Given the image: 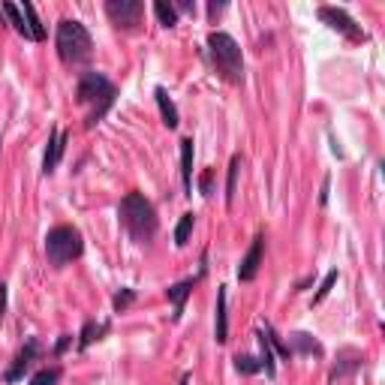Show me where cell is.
<instances>
[{"instance_id": "6da1fadb", "label": "cell", "mask_w": 385, "mask_h": 385, "mask_svg": "<svg viewBox=\"0 0 385 385\" xmlns=\"http://www.w3.org/2000/svg\"><path fill=\"white\" fill-rule=\"evenodd\" d=\"M115 100H118L115 81L105 79L103 72H85L79 79V85H75V103H79L81 109H88V118H85L88 130H94V127L109 115Z\"/></svg>"}, {"instance_id": "7a4b0ae2", "label": "cell", "mask_w": 385, "mask_h": 385, "mask_svg": "<svg viewBox=\"0 0 385 385\" xmlns=\"http://www.w3.org/2000/svg\"><path fill=\"white\" fill-rule=\"evenodd\" d=\"M118 217H120L124 232L130 235V241H135V244H148V241H154L160 220H157L154 205H150L142 193H127L124 199H120Z\"/></svg>"}, {"instance_id": "3957f363", "label": "cell", "mask_w": 385, "mask_h": 385, "mask_svg": "<svg viewBox=\"0 0 385 385\" xmlns=\"http://www.w3.org/2000/svg\"><path fill=\"white\" fill-rule=\"evenodd\" d=\"M208 55L214 60V70L229 85H244V55L235 36L226 30H211L208 34Z\"/></svg>"}, {"instance_id": "277c9868", "label": "cell", "mask_w": 385, "mask_h": 385, "mask_svg": "<svg viewBox=\"0 0 385 385\" xmlns=\"http://www.w3.org/2000/svg\"><path fill=\"white\" fill-rule=\"evenodd\" d=\"M55 45H57V57L70 66L88 64L94 55V40H90L88 27L75 18H64L57 21V34H55Z\"/></svg>"}, {"instance_id": "5b68a950", "label": "cell", "mask_w": 385, "mask_h": 385, "mask_svg": "<svg viewBox=\"0 0 385 385\" xmlns=\"http://www.w3.org/2000/svg\"><path fill=\"white\" fill-rule=\"evenodd\" d=\"M81 253H85V238H81V232L75 226L60 223L45 232V256H49V262L55 268L70 265Z\"/></svg>"}, {"instance_id": "8992f818", "label": "cell", "mask_w": 385, "mask_h": 385, "mask_svg": "<svg viewBox=\"0 0 385 385\" xmlns=\"http://www.w3.org/2000/svg\"><path fill=\"white\" fill-rule=\"evenodd\" d=\"M319 18L326 21L331 30L343 34L349 42H364L367 40V34L361 30V25L346 10H341V6H319Z\"/></svg>"}, {"instance_id": "52a82bcc", "label": "cell", "mask_w": 385, "mask_h": 385, "mask_svg": "<svg viewBox=\"0 0 385 385\" xmlns=\"http://www.w3.org/2000/svg\"><path fill=\"white\" fill-rule=\"evenodd\" d=\"M45 356V349H42V343L36 341V337H27L25 341V346L18 349V356L12 358V364L6 367V373H3V382H10V385H15V382H21L25 380V373L30 371V367L36 364Z\"/></svg>"}, {"instance_id": "ba28073f", "label": "cell", "mask_w": 385, "mask_h": 385, "mask_svg": "<svg viewBox=\"0 0 385 385\" xmlns=\"http://www.w3.org/2000/svg\"><path fill=\"white\" fill-rule=\"evenodd\" d=\"M105 15L115 27L133 30L142 25V15H145V3L142 0H105Z\"/></svg>"}, {"instance_id": "9c48e42d", "label": "cell", "mask_w": 385, "mask_h": 385, "mask_svg": "<svg viewBox=\"0 0 385 385\" xmlns=\"http://www.w3.org/2000/svg\"><path fill=\"white\" fill-rule=\"evenodd\" d=\"M262 259H265V235L259 232V235L253 238L250 250L244 253V259H241V265H238V280L241 283H253L256 277H259Z\"/></svg>"}, {"instance_id": "30bf717a", "label": "cell", "mask_w": 385, "mask_h": 385, "mask_svg": "<svg viewBox=\"0 0 385 385\" xmlns=\"http://www.w3.org/2000/svg\"><path fill=\"white\" fill-rule=\"evenodd\" d=\"M361 364H364V356H361L358 349H352V346H346V349L337 352V361L331 364L328 371V382H341V380H349V376H356L361 371Z\"/></svg>"}, {"instance_id": "8fae6325", "label": "cell", "mask_w": 385, "mask_h": 385, "mask_svg": "<svg viewBox=\"0 0 385 385\" xmlns=\"http://www.w3.org/2000/svg\"><path fill=\"white\" fill-rule=\"evenodd\" d=\"M202 277H205V271H199V274H196V277H187V280L172 283L169 289H165V298L172 301V310H175V313H172V319H175V322L181 319V316H184L187 298L193 295V289H196V286H199V280H202Z\"/></svg>"}, {"instance_id": "7c38bea8", "label": "cell", "mask_w": 385, "mask_h": 385, "mask_svg": "<svg viewBox=\"0 0 385 385\" xmlns=\"http://www.w3.org/2000/svg\"><path fill=\"white\" fill-rule=\"evenodd\" d=\"M64 148H66V133L51 127L49 133V145H45V154H42V175H51L57 169L60 157H64Z\"/></svg>"}, {"instance_id": "4fadbf2b", "label": "cell", "mask_w": 385, "mask_h": 385, "mask_svg": "<svg viewBox=\"0 0 385 385\" xmlns=\"http://www.w3.org/2000/svg\"><path fill=\"white\" fill-rule=\"evenodd\" d=\"M214 337H217V343H226V341H229V292H226V286H217Z\"/></svg>"}, {"instance_id": "5bb4252c", "label": "cell", "mask_w": 385, "mask_h": 385, "mask_svg": "<svg viewBox=\"0 0 385 385\" xmlns=\"http://www.w3.org/2000/svg\"><path fill=\"white\" fill-rule=\"evenodd\" d=\"M289 349H292V356H313V358L326 356L322 343L316 341L313 334H307V331H295V334H289Z\"/></svg>"}, {"instance_id": "9a60e30c", "label": "cell", "mask_w": 385, "mask_h": 385, "mask_svg": "<svg viewBox=\"0 0 385 385\" xmlns=\"http://www.w3.org/2000/svg\"><path fill=\"white\" fill-rule=\"evenodd\" d=\"M154 100H157V105H160V118H163V124L169 127V130H178L181 115H178V105L172 103L169 90H165V88H154Z\"/></svg>"}, {"instance_id": "2e32d148", "label": "cell", "mask_w": 385, "mask_h": 385, "mask_svg": "<svg viewBox=\"0 0 385 385\" xmlns=\"http://www.w3.org/2000/svg\"><path fill=\"white\" fill-rule=\"evenodd\" d=\"M193 139H181V181H184V196H193Z\"/></svg>"}, {"instance_id": "e0dca14e", "label": "cell", "mask_w": 385, "mask_h": 385, "mask_svg": "<svg viewBox=\"0 0 385 385\" xmlns=\"http://www.w3.org/2000/svg\"><path fill=\"white\" fill-rule=\"evenodd\" d=\"M109 334V322H96V319H88L85 326L79 331V349L85 352L88 346H94L96 341H103V337Z\"/></svg>"}, {"instance_id": "ac0fdd59", "label": "cell", "mask_w": 385, "mask_h": 385, "mask_svg": "<svg viewBox=\"0 0 385 385\" xmlns=\"http://www.w3.org/2000/svg\"><path fill=\"white\" fill-rule=\"evenodd\" d=\"M256 341H259V361H262V371H265L271 380L277 376V356H274V349H271V343H268V337H265V331H256Z\"/></svg>"}, {"instance_id": "d6986e66", "label": "cell", "mask_w": 385, "mask_h": 385, "mask_svg": "<svg viewBox=\"0 0 385 385\" xmlns=\"http://www.w3.org/2000/svg\"><path fill=\"white\" fill-rule=\"evenodd\" d=\"M241 163H244V157L235 154L229 160V172H226V205H235V193H238V175H241Z\"/></svg>"}, {"instance_id": "ffe728a7", "label": "cell", "mask_w": 385, "mask_h": 385, "mask_svg": "<svg viewBox=\"0 0 385 385\" xmlns=\"http://www.w3.org/2000/svg\"><path fill=\"white\" fill-rule=\"evenodd\" d=\"M0 12H3V18L15 27V34H21L25 40H34V36H30L27 21H25V15H21V6H15V3H3V6H0Z\"/></svg>"}, {"instance_id": "44dd1931", "label": "cell", "mask_w": 385, "mask_h": 385, "mask_svg": "<svg viewBox=\"0 0 385 385\" xmlns=\"http://www.w3.org/2000/svg\"><path fill=\"white\" fill-rule=\"evenodd\" d=\"M193 226H196V214H193V211L181 214V220H178V226H175V247H187V244H190Z\"/></svg>"}, {"instance_id": "7402d4cb", "label": "cell", "mask_w": 385, "mask_h": 385, "mask_svg": "<svg viewBox=\"0 0 385 385\" xmlns=\"http://www.w3.org/2000/svg\"><path fill=\"white\" fill-rule=\"evenodd\" d=\"M21 15H25V21H27V27H30V36H34L36 42H42L45 40V27H42V21H40V15H36L34 10V3H21Z\"/></svg>"}, {"instance_id": "603a6c76", "label": "cell", "mask_w": 385, "mask_h": 385, "mask_svg": "<svg viewBox=\"0 0 385 385\" xmlns=\"http://www.w3.org/2000/svg\"><path fill=\"white\" fill-rule=\"evenodd\" d=\"M154 15L160 18L163 27H175L178 25V10L175 3H165V0H154Z\"/></svg>"}, {"instance_id": "cb8c5ba5", "label": "cell", "mask_w": 385, "mask_h": 385, "mask_svg": "<svg viewBox=\"0 0 385 385\" xmlns=\"http://www.w3.org/2000/svg\"><path fill=\"white\" fill-rule=\"evenodd\" d=\"M265 337H268V343H271V349H274V356H277V358H283V361H289V358H292L289 343H283V337L277 334L274 326H268V322H265Z\"/></svg>"}, {"instance_id": "d4e9b609", "label": "cell", "mask_w": 385, "mask_h": 385, "mask_svg": "<svg viewBox=\"0 0 385 385\" xmlns=\"http://www.w3.org/2000/svg\"><path fill=\"white\" fill-rule=\"evenodd\" d=\"M60 376H64V371H60L57 364H51V367H42V371H36L34 380H30V385H57Z\"/></svg>"}, {"instance_id": "484cf974", "label": "cell", "mask_w": 385, "mask_h": 385, "mask_svg": "<svg viewBox=\"0 0 385 385\" xmlns=\"http://www.w3.org/2000/svg\"><path fill=\"white\" fill-rule=\"evenodd\" d=\"M235 371L238 373H244V376H253V373H259L262 371V361L256 358V356H235Z\"/></svg>"}, {"instance_id": "4316f807", "label": "cell", "mask_w": 385, "mask_h": 385, "mask_svg": "<svg viewBox=\"0 0 385 385\" xmlns=\"http://www.w3.org/2000/svg\"><path fill=\"white\" fill-rule=\"evenodd\" d=\"M337 268H331L328 274H326V280L319 283V289H316V295H313V304H322V301H326L328 295H331V289H334V283H337Z\"/></svg>"}, {"instance_id": "83f0119b", "label": "cell", "mask_w": 385, "mask_h": 385, "mask_svg": "<svg viewBox=\"0 0 385 385\" xmlns=\"http://www.w3.org/2000/svg\"><path fill=\"white\" fill-rule=\"evenodd\" d=\"M135 301V289H130V286H127V289H120L115 298H111V307H115V313H124L127 307H130Z\"/></svg>"}, {"instance_id": "f1b7e54d", "label": "cell", "mask_w": 385, "mask_h": 385, "mask_svg": "<svg viewBox=\"0 0 385 385\" xmlns=\"http://www.w3.org/2000/svg\"><path fill=\"white\" fill-rule=\"evenodd\" d=\"M199 190H202V196H205V199H211V196H214V169H205L199 175Z\"/></svg>"}, {"instance_id": "f546056e", "label": "cell", "mask_w": 385, "mask_h": 385, "mask_svg": "<svg viewBox=\"0 0 385 385\" xmlns=\"http://www.w3.org/2000/svg\"><path fill=\"white\" fill-rule=\"evenodd\" d=\"M70 346H72V334H60V341L55 343V349H51V352H55V356H64Z\"/></svg>"}, {"instance_id": "4dcf8cb0", "label": "cell", "mask_w": 385, "mask_h": 385, "mask_svg": "<svg viewBox=\"0 0 385 385\" xmlns=\"http://www.w3.org/2000/svg\"><path fill=\"white\" fill-rule=\"evenodd\" d=\"M6 292H10V289H6V283H0V322L6 319V307H10V298H6Z\"/></svg>"}, {"instance_id": "1f68e13d", "label": "cell", "mask_w": 385, "mask_h": 385, "mask_svg": "<svg viewBox=\"0 0 385 385\" xmlns=\"http://www.w3.org/2000/svg\"><path fill=\"white\" fill-rule=\"evenodd\" d=\"M328 190H331V178L326 175V178H322V193H319V205H322V208L328 205Z\"/></svg>"}, {"instance_id": "d6a6232c", "label": "cell", "mask_w": 385, "mask_h": 385, "mask_svg": "<svg viewBox=\"0 0 385 385\" xmlns=\"http://www.w3.org/2000/svg\"><path fill=\"white\" fill-rule=\"evenodd\" d=\"M223 10H226V3H208V15H211V18H217Z\"/></svg>"}, {"instance_id": "836d02e7", "label": "cell", "mask_w": 385, "mask_h": 385, "mask_svg": "<svg viewBox=\"0 0 385 385\" xmlns=\"http://www.w3.org/2000/svg\"><path fill=\"white\" fill-rule=\"evenodd\" d=\"M310 283H313V277H307V280H301V283H298V289H295V292H304V289H307V286H310Z\"/></svg>"}, {"instance_id": "e575fe53", "label": "cell", "mask_w": 385, "mask_h": 385, "mask_svg": "<svg viewBox=\"0 0 385 385\" xmlns=\"http://www.w3.org/2000/svg\"><path fill=\"white\" fill-rule=\"evenodd\" d=\"M187 382H190V376L184 373V376H181V382H178V385H187Z\"/></svg>"}]
</instances>
